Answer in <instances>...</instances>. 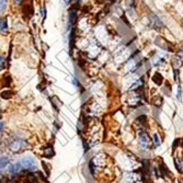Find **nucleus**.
I'll return each instance as SVG.
<instances>
[{
    "mask_svg": "<svg viewBox=\"0 0 183 183\" xmlns=\"http://www.w3.org/2000/svg\"><path fill=\"white\" fill-rule=\"evenodd\" d=\"M26 146H28V145H26L25 141L21 138H18V137L11 139L10 143H9V148H10V150L13 152L23 151L24 149L26 148Z\"/></svg>",
    "mask_w": 183,
    "mask_h": 183,
    "instance_id": "1",
    "label": "nucleus"
},
{
    "mask_svg": "<svg viewBox=\"0 0 183 183\" xmlns=\"http://www.w3.org/2000/svg\"><path fill=\"white\" fill-rule=\"evenodd\" d=\"M139 144L143 148L145 149H149L150 146H151V139L149 137V135L146 133L145 131H141L140 134H139Z\"/></svg>",
    "mask_w": 183,
    "mask_h": 183,
    "instance_id": "2",
    "label": "nucleus"
},
{
    "mask_svg": "<svg viewBox=\"0 0 183 183\" xmlns=\"http://www.w3.org/2000/svg\"><path fill=\"white\" fill-rule=\"evenodd\" d=\"M21 166L28 170H35L36 169V161L33 157H25L21 160Z\"/></svg>",
    "mask_w": 183,
    "mask_h": 183,
    "instance_id": "3",
    "label": "nucleus"
},
{
    "mask_svg": "<svg viewBox=\"0 0 183 183\" xmlns=\"http://www.w3.org/2000/svg\"><path fill=\"white\" fill-rule=\"evenodd\" d=\"M77 9H71L70 11H69V24H70V26H73L75 24H76L77 22Z\"/></svg>",
    "mask_w": 183,
    "mask_h": 183,
    "instance_id": "4",
    "label": "nucleus"
},
{
    "mask_svg": "<svg viewBox=\"0 0 183 183\" xmlns=\"http://www.w3.org/2000/svg\"><path fill=\"white\" fill-rule=\"evenodd\" d=\"M0 32H2L5 34L8 32V20H7V18H2L0 20Z\"/></svg>",
    "mask_w": 183,
    "mask_h": 183,
    "instance_id": "5",
    "label": "nucleus"
},
{
    "mask_svg": "<svg viewBox=\"0 0 183 183\" xmlns=\"http://www.w3.org/2000/svg\"><path fill=\"white\" fill-rule=\"evenodd\" d=\"M21 162H17V163H13V165H11L10 167H9V171H10V173H12V174H14V173H18L19 171L21 170Z\"/></svg>",
    "mask_w": 183,
    "mask_h": 183,
    "instance_id": "6",
    "label": "nucleus"
},
{
    "mask_svg": "<svg viewBox=\"0 0 183 183\" xmlns=\"http://www.w3.org/2000/svg\"><path fill=\"white\" fill-rule=\"evenodd\" d=\"M149 18H150V20H151V22H152V24H154L155 28H157V29H158V28H161V26H162L161 21L159 20V18H158V17H156V16H154V14H152V16H150Z\"/></svg>",
    "mask_w": 183,
    "mask_h": 183,
    "instance_id": "7",
    "label": "nucleus"
},
{
    "mask_svg": "<svg viewBox=\"0 0 183 183\" xmlns=\"http://www.w3.org/2000/svg\"><path fill=\"white\" fill-rule=\"evenodd\" d=\"M73 43H75V30H71L70 36H69V50H70V54L73 53Z\"/></svg>",
    "mask_w": 183,
    "mask_h": 183,
    "instance_id": "8",
    "label": "nucleus"
},
{
    "mask_svg": "<svg viewBox=\"0 0 183 183\" xmlns=\"http://www.w3.org/2000/svg\"><path fill=\"white\" fill-rule=\"evenodd\" d=\"M53 155H54V150H53L52 146H48L44 149V156L45 157L50 158V157H53Z\"/></svg>",
    "mask_w": 183,
    "mask_h": 183,
    "instance_id": "9",
    "label": "nucleus"
},
{
    "mask_svg": "<svg viewBox=\"0 0 183 183\" xmlns=\"http://www.w3.org/2000/svg\"><path fill=\"white\" fill-rule=\"evenodd\" d=\"M174 165L179 172H183V161H181L178 158H174Z\"/></svg>",
    "mask_w": 183,
    "mask_h": 183,
    "instance_id": "10",
    "label": "nucleus"
},
{
    "mask_svg": "<svg viewBox=\"0 0 183 183\" xmlns=\"http://www.w3.org/2000/svg\"><path fill=\"white\" fill-rule=\"evenodd\" d=\"M7 6H8V0H0V14L5 12Z\"/></svg>",
    "mask_w": 183,
    "mask_h": 183,
    "instance_id": "11",
    "label": "nucleus"
},
{
    "mask_svg": "<svg viewBox=\"0 0 183 183\" xmlns=\"http://www.w3.org/2000/svg\"><path fill=\"white\" fill-rule=\"evenodd\" d=\"M154 81H155V84H162V80H163V78H162V76L160 75L159 73H155V76H154Z\"/></svg>",
    "mask_w": 183,
    "mask_h": 183,
    "instance_id": "12",
    "label": "nucleus"
},
{
    "mask_svg": "<svg viewBox=\"0 0 183 183\" xmlns=\"http://www.w3.org/2000/svg\"><path fill=\"white\" fill-rule=\"evenodd\" d=\"M9 163V159L7 157H3V158H0V169H3L8 166Z\"/></svg>",
    "mask_w": 183,
    "mask_h": 183,
    "instance_id": "13",
    "label": "nucleus"
},
{
    "mask_svg": "<svg viewBox=\"0 0 183 183\" xmlns=\"http://www.w3.org/2000/svg\"><path fill=\"white\" fill-rule=\"evenodd\" d=\"M154 143H155V147H159L161 145V140H160V137L158 136L157 134L154 135Z\"/></svg>",
    "mask_w": 183,
    "mask_h": 183,
    "instance_id": "14",
    "label": "nucleus"
},
{
    "mask_svg": "<svg viewBox=\"0 0 183 183\" xmlns=\"http://www.w3.org/2000/svg\"><path fill=\"white\" fill-rule=\"evenodd\" d=\"M6 64H7V60L3 57L2 55H0V69H5L6 68Z\"/></svg>",
    "mask_w": 183,
    "mask_h": 183,
    "instance_id": "15",
    "label": "nucleus"
},
{
    "mask_svg": "<svg viewBox=\"0 0 183 183\" xmlns=\"http://www.w3.org/2000/svg\"><path fill=\"white\" fill-rule=\"evenodd\" d=\"M28 182L29 183H39V181H37V179L35 178L34 175H29V177H28Z\"/></svg>",
    "mask_w": 183,
    "mask_h": 183,
    "instance_id": "16",
    "label": "nucleus"
},
{
    "mask_svg": "<svg viewBox=\"0 0 183 183\" xmlns=\"http://www.w3.org/2000/svg\"><path fill=\"white\" fill-rule=\"evenodd\" d=\"M11 95H12V93L9 91H6V92H2V93H1V97H2L3 99H9V98H11Z\"/></svg>",
    "mask_w": 183,
    "mask_h": 183,
    "instance_id": "17",
    "label": "nucleus"
},
{
    "mask_svg": "<svg viewBox=\"0 0 183 183\" xmlns=\"http://www.w3.org/2000/svg\"><path fill=\"white\" fill-rule=\"evenodd\" d=\"M141 84H143V81H141V80H138V81H137V82H136V84H135L133 87H132V89H136V88H138V87H140Z\"/></svg>",
    "mask_w": 183,
    "mask_h": 183,
    "instance_id": "18",
    "label": "nucleus"
},
{
    "mask_svg": "<svg viewBox=\"0 0 183 183\" xmlns=\"http://www.w3.org/2000/svg\"><path fill=\"white\" fill-rule=\"evenodd\" d=\"M42 18L43 19L46 18V8H45V7H43L42 8Z\"/></svg>",
    "mask_w": 183,
    "mask_h": 183,
    "instance_id": "19",
    "label": "nucleus"
},
{
    "mask_svg": "<svg viewBox=\"0 0 183 183\" xmlns=\"http://www.w3.org/2000/svg\"><path fill=\"white\" fill-rule=\"evenodd\" d=\"M13 1H14V3H16V5H20V3L22 2V0H13Z\"/></svg>",
    "mask_w": 183,
    "mask_h": 183,
    "instance_id": "20",
    "label": "nucleus"
},
{
    "mask_svg": "<svg viewBox=\"0 0 183 183\" xmlns=\"http://www.w3.org/2000/svg\"><path fill=\"white\" fill-rule=\"evenodd\" d=\"M1 127H2V123L0 122V129H1Z\"/></svg>",
    "mask_w": 183,
    "mask_h": 183,
    "instance_id": "21",
    "label": "nucleus"
}]
</instances>
